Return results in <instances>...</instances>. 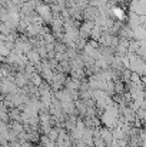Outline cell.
<instances>
[{"label":"cell","mask_w":146,"mask_h":147,"mask_svg":"<svg viewBox=\"0 0 146 147\" xmlns=\"http://www.w3.org/2000/svg\"><path fill=\"white\" fill-rule=\"evenodd\" d=\"M35 11L37 13V16H39L43 22L50 23V20H52V17H53V13H52L50 6L42 3V1H37V3L35 4Z\"/></svg>","instance_id":"1"},{"label":"cell","mask_w":146,"mask_h":147,"mask_svg":"<svg viewBox=\"0 0 146 147\" xmlns=\"http://www.w3.org/2000/svg\"><path fill=\"white\" fill-rule=\"evenodd\" d=\"M24 56H26L27 61L32 63L33 66H36V64H39V63L42 61V57H40V54L37 53V50L36 49H30L27 53H24Z\"/></svg>","instance_id":"2"}]
</instances>
